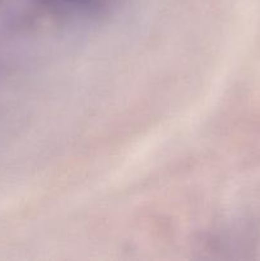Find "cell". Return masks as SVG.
<instances>
[{"label": "cell", "mask_w": 260, "mask_h": 261, "mask_svg": "<svg viewBox=\"0 0 260 261\" xmlns=\"http://www.w3.org/2000/svg\"><path fill=\"white\" fill-rule=\"evenodd\" d=\"M40 7L60 17L71 19H93L106 15L115 0H35Z\"/></svg>", "instance_id": "cell-1"}]
</instances>
